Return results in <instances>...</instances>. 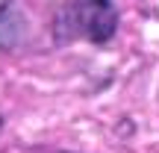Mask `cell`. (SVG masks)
I'll list each match as a JSON object with an SVG mask.
<instances>
[{
  "mask_svg": "<svg viewBox=\"0 0 159 153\" xmlns=\"http://www.w3.org/2000/svg\"><path fill=\"white\" fill-rule=\"evenodd\" d=\"M9 3H12V0H0V12H6V9H9Z\"/></svg>",
  "mask_w": 159,
  "mask_h": 153,
  "instance_id": "cell-3",
  "label": "cell"
},
{
  "mask_svg": "<svg viewBox=\"0 0 159 153\" xmlns=\"http://www.w3.org/2000/svg\"><path fill=\"white\" fill-rule=\"evenodd\" d=\"M0 127H3V121H0Z\"/></svg>",
  "mask_w": 159,
  "mask_h": 153,
  "instance_id": "cell-4",
  "label": "cell"
},
{
  "mask_svg": "<svg viewBox=\"0 0 159 153\" xmlns=\"http://www.w3.org/2000/svg\"><path fill=\"white\" fill-rule=\"evenodd\" d=\"M21 41V18L12 9L0 12V50H12Z\"/></svg>",
  "mask_w": 159,
  "mask_h": 153,
  "instance_id": "cell-2",
  "label": "cell"
},
{
  "mask_svg": "<svg viewBox=\"0 0 159 153\" xmlns=\"http://www.w3.org/2000/svg\"><path fill=\"white\" fill-rule=\"evenodd\" d=\"M115 0H74L68 6V27L91 41H106L115 33Z\"/></svg>",
  "mask_w": 159,
  "mask_h": 153,
  "instance_id": "cell-1",
  "label": "cell"
}]
</instances>
